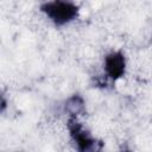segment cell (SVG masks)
<instances>
[{"label": "cell", "mask_w": 152, "mask_h": 152, "mask_svg": "<svg viewBox=\"0 0 152 152\" xmlns=\"http://www.w3.org/2000/svg\"><path fill=\"white\" fill-rule=\"evenodd\" d=\"M66 127L69 131V135L78 151L88 152L101 148L100 142L84 128V126L80 122L78 116H69Z\"/></svg>", "instance_id": "7a4b0ae2"}, {"label": "cell", "mask_w": 152, "mask_h": 152, "mask_svg": "<svg viewBox=\"0 0 152 152\" xmlns=\"http://www.w3.org/2000/svg\"><path fill=\"white\" fill-rule=\"evenodd\" d=\"M103 69L106 76L112 81L121 78L126 71V57L121 51H112L103 59Z\"/></svg>", "instance_id": "3957f363"}, {"label": "cell", "mask_w": 152, "mask_h": 152, "mask_svg": "<svg viewBox=\"0 0 152 152\" xmlns=\"http://www.w3.org/2000/svg\"><path fill=\"white\" fill-rule=\"evenodd\" d=\"M65 112L68 113L69 116H80L84 114L86 112V103L84 100L81 95H72L70 96L64 104Z\"/></svg>", "instance_id": "277c9868"}, {"label": "cell", "mask_w": 152, "mask_h": 152, "mask_svg": "<svg viewBox=\"0 0 152 152\" xmlns=\"http://www.w3.org/2000/svg\"><path fill=\"white\" fill-rule=\"evenodd\" d=\"M40 12L56 26H64L78 17L80 7L72 0H48L40 5Z\"/></svg>", "instance_id": "6da1fadb"}]
</instances>
